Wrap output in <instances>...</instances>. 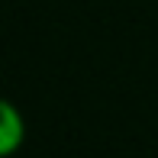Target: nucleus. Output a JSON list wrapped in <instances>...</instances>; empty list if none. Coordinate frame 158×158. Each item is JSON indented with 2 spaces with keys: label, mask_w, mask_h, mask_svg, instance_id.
<instances>
[{
  "label": "nucleus",
  "mask_w": 158,
  "mask_h": 158,
  "mask_svg": "<svg viewBox=\"0 0 158 158\" xmlns=\"http://www.w3.org/2000/svg\"><path fill=\"white\" fill-rule=\"evenodd\" d=\"M23 135H26V129H23V119H19L16 106L3 103V110H0V152L13 155L16 145L23 142Z\"/></svg>",
  "instance_id": "1"
}]
</instances>
